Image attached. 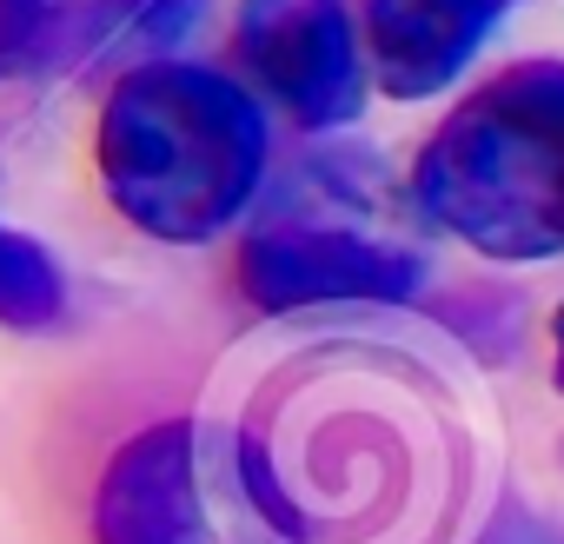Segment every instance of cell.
<instances>
[{
    "label": "cell",
    "instance_id": "cell-1",
    "mask_svg": "<svg viewBox=\"0 0 564 544\" xmlns=\"http://www.w3.org/2000/svg\"><path fill=\"white\" fill-rule=\"evenodd\" d=\"M100 186L113 213L166 246H199L246 213L265 173L259 100L199 61H140L100 107Z\"/></svg>",
    "mask_w": 564,
    "mask_h": 544
},
{
    "label": "cell",
    "instance_id": "cell-2",
    "mask_svg": "<svg viewBox=\"0 0 564 544\" xmlns=\"http://www.w3.org/2000/svg\"><path fill=\"white\" fill-rule=\"evenodd\" d=\"M412 193L432 226L485 259L564 252V61L485 80L419 153Z\"/></svg>",
    "mask_w": 564,
    "mask_h": 544
},
{
    "label": "cell",
    "instance_id": "cell-3",
    "mask_svg": "<svg viewBox=\"0 0 564 544\" xmlns=\"http://www.w3.org/2000/svg\"><path fill=\"white\" fill-rule=\"evenodd\" d=\"M425 286V259L352 226H259L239 246V293L259 313L300 306H399Z\"/></svg>",
    "mask_w": 564,
    "mask_h": 544
},
{
    "label": "cell",
    "instance_id": "cell-4",
    "mask_svg": "<svg viewBox=\"0 0 564 544\" xmlns=\"http://www.w3.org/2000/svg\"><path fill=\"white\" fill-rule=\"evenodd\" d=\"M239 61L300 127L333 133L366 107V61L346 0H239Z\"/></svg>",
    "mask_w": 564,
    "mask_h": 544
},
{
    "label": "cell",
    "instance_id": "cell-5",
    "mask_svg": "<svg viewBox=\"0 0 564 544\" xmlns=\"http://www.w3.org/2000/svg\"><path fill=\"white\" fill-rule=\"evenodd\" d=\"M94 537L100 544H226L206 498L199 432L186 418L127 438L94 491Z\"/></svg>",
    "mask_w": 564,
    "mask_h": 544
},
{
    "label": "cell",
    "instance_id": "cell-6",
    "mask_svg": "<svg viewBox=\"0 0 564 544\" xmlns=\"http://www.w3.org/2000/svg\"><path fill=\"white\" fill-rule=\"evenodd\" d=\"M518 0H366V54L392 100H432L498 34Z\"/></svg>",
    "mask_w": 564,
    "mask_h": 544
},
{
    "label": "cell",
    "instance_id": "cell-7",
    "mask_svg": "<svg viewBox=\"0 0 564 544\" xmlns=\"http://www.w3.org/2000/svg\"><path fill=\"white\" fill-rule=\"evenodd\" d=\"M67 313V272L54 252L14 226H0V326L8 333H47Z\"/></svg>",
    "mask_w": 564,
    "mask_h": 544
},
{
    "label": "cell",
    "instance_id": "cell-8",
    "mask_svg": "<svg viewBox=\"0 0 564 544\" xmlns=\"http://www.w3.org/2000/svg\"><path fill=\"white\" fill-rule=\"evenodd\" d=\"M54 28H61V14L47 8V0H0V67L28 61Z\"/></svg>",
    "mask_w": 564,
    "mask_h": 544
},
{
    "label": "cell",
    "instance_id": "cell-9",
    "mask_svg": "<svg viewBox=\"0 0 564 544\" xmlns=\"http://www.w3.org/2000/svg\"><path fill=\"white\" fill-rule=\"evenodd\" d=\"M485 544H564V531H557V524H544V518H531L524 504H505V511H498V524L485 531Z\"/></svg>",
    "mask_w": 564,
    "mask_h": 544
},
{
    "label": "cell",
    "instance_id": "cell-10",
    "mask_svg": "<svg viewBox=\"0 0 564 544\" xmlns=\"http://www.w3.org/2000/svg\"><path fill=\"white\" fill-rule=\"evenodd\" d=\"M551 346H557V359H551V379H557V392H564V306H557V319H551Z\"/></svg>",
    "mask_w": 564,
    "mask_h": 544
}]
</instances>
